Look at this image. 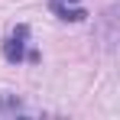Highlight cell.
<instances>
[{"label":"cell","mask_w":120,"mask_h":120,"mask_svg":"<svg viewBox=\"0 0 120 120\" xmlns=\"http://www.w3.org/2000/svg\"><path fill=\"white\" fill-rule=\"evenodd\" d=\"M55 3H81V0H55Z\"/></svg>","instance_id":"3"},{"label":"cell","mask_w":120,"mask_h":120,"mask_svg":"<svg viewBox=\"0 0 120 120\" xmlns=\"http://www.w3.org/2000/svg\"><path fill=\"white\" fill-rule=\"evenodd\" d=\"M26 36H29V26H16V33L3 42V55H7V62H23V45H26Z\"/></svg>","instance_id":"1"},{"label":"cell","mask_w":120,"mask_h":120,"mask_svg":"<svg viewBox=\"0 0 120 120\" xmlns=\"http://www.w3.org/2000/svg\"><path fill=\"white\" fill-rule=\"evenodd\" d=\"M49 3H52V10L59 13L62 20L78 23V20H84V16H88V13H84V7H78V3H75V7H68V3H55V0H49Z\"/></svg>","instance_id":"2"}]
</instances>
